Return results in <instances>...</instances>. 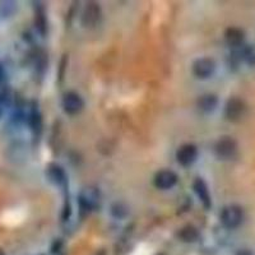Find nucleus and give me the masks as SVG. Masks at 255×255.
I'll return each instance as SVG.
<instances>
[{"label":"nucleus","mask_w":255,"mask_h":255,"mask_svg":"<svg viewBox=\"0 0 255 255\" xmlns=\"http://www.w3.org/2000/svg\"><path fill=\"white\" fill-rule=\"evenodd\" d=\"M243 209L239 206H227L221 212V222L227 229H235L243 222Z\"/></svg>","instance_id":"1"},{"label":"nucleus","mask_w":255,"mask_h":255,"mask_svg":"<svg viewBox=\"0 0 255 255\" xmlns=\"http://www.w3.org/2000/svg\"><path fill=\"white\" fill-rule=\"evenodd\" d=\"M63 108L64 111L69 115H76L83 110L84 102L78 93L68 92L63 97Z\"/></svg>","instance_id":"2"},{"label":"nucleus","mask_w":255,"mask_h":255,"mask_svg":"<svg viewBox=\"0 0 255 255\" xmlns=\"http://www.w3.org/2000/svg\"><path fill=\"white\" fill-rule=\"evenodd\" d=\"M216 153L220 158L222 159H229L231 157L235 156L236 149H238V144L230 136H225L222 139H220L216 144Z\"/></svg>","instance_id":"3"},{"label":"nucleus","mask_w":255,"mask_h":255,"mask_svg":"<svg viewBox=\"0 0 255 255\" xmlns=\"http://www.w3.org/2000/svg\"><path fill=\"white\" fill-rule=\"evenodd\" d=\"M215 61L209 58H200L195 60V63L193 64V73L198 78H208V77H211L215 73Z\"/></svg>","instance_id":"4"},{"label":"nucleus","mask_w":255,"mask_h":255,"mask_svg":"<svg viewBox=\"0 0 255 255\" xmlns=\"http://www.w3.org/2000/svg\"><path fill=\"white\" fill-rule=\"evenodd\" d=\"M99 191L93 188H86L79 194V204L81 208L86 212H90L99 204Z\"/></svg>","instance_id":"5"},{"label":"nucleus","mask_w":255,"mask_h":255,"mask_svg":"<svg viewBox=\"0 0 255 255\" xmlns=\"http://www.w3.org/2000/svg\"><path fill=\"white\" fill-rule=\"evenodd\" d=\"M198 156V149L194 144H184L176 152L177 162L181 166H190Z\"/></svg>","instance_id":"6"},{"label":"nucleus","mask_w":255,"mask_h":255,"mask_svg":"<svg viewBox=\"0 0 255 255\" xmlns=\"http://www.w3.org/2000/svg\"><path fill=\"white\" fill-rule=\"evenodd\" d=\"M176 183L177 175L171 170H161L154 176V185H156V188L162 189V190L172 188Z\"/></svg>","instance_id":"7"},{"label":"nucleus","mask_w":255,"mask_h":255,"mask_svg":"<svg viewBox=\"0 0 255 255\" xmlns=\"http://www.w3.org/2000/svg\"><path fill=\"white\" fill-rule=\"evenodd\" d=\"M245 113V104L239 99L229 100L226 105V116L230 120H239Z\"/></svg>","instance_id":"8"},{"label":"nucleus","mask_w":255,"mask_h":255,"mask_svg":"<svg viewBox=\"0 0 255 255\" xmlns=\"http://www.w3.org/2000/svg\"><path fill=\"white\" fill-rule=\"evenodd\" d=\"M193 188H194L195 193H197V195H198V198L200 199V202L203 203V206L206 207V208H211V204H212L211 194H209L208 186H207L206 181L199 177V179H197L194 181V184H193Z\"/></svg>","instance_id":"9"},{"label":"nucleus","mask_w":255,"mask_h":255,"mask_svg":"<svg viewBox=\"0 0 255 255\" xmlns=\"http://www.w3.org/2000/svg\"><path fill=\"white\" fill-rule=\"evenodd\" d=\"M225 38H226V42L230 46L238 47L244 42L245 33H244L243 29L238 28V27H231L225 33Z\"/></svg>","instance_id":"10"},{"label":"nucleus","mask_w":255,"mask_h":255,"mask_svg":"<svg viewBox=\"0 0 255 255\" xmlns=\"http://www.w3.org/2000/svg\"><path fill=\"white\" fill-rule=\"evenodd\" d=\"M46 174L51 183L56 184V185H63V184H65V180H67L65 179V172H64L63 168L59 165H56V163L49 165Z\"/></svg>","instance_id":"11"},{"label":"nucleus","mask_w":255,"mask_h":255,"mask_svg":"<svg viewBox=\"0 0 255 255\" xmlns=\"http://www.w3.org/2000/svg\"><path fill=\"white\" fill-rule=\"evenodd\" d=\"M100 19V8L96 4L90 3L83 13V23L86 26H93Z\"/></svg>","instance_id":"12"},{"label":"nucleus","mask_w":255,"mask_h":255,"mask_svg":"<svg viewBox=\"0 0 255 255\" xmlns=\"http://www.w3.org/2000/svg\"><path fill=\"white\" fill-rule=\"evenodd\" d=\"M217 102L218 100L215 95H206L203 97H200L199 101H198V106L204 113H211V111H213L216 109Z\"/></svg>","instance_id":"13"},{"label":"nucleus","mask_w":255,"mask_h":255,"mask_svg":"<svg viewBox=\"0 0 255 255\" xmlns=\"http://www.w3.org/2000/svg\"><path fill=\"white\" fill-rule=\"evenodd\" d=\"M179 238L185 243H194L199 238V234H198L197 229H194L193 226H186L179 232Z\"/></svg>","instance_id":"14"},{"label":"nucleus","mask_w":255,"mask_h":255,"mask_svg":"<svg viewBox=\"0 0 255 255\" xmlns=\"http://www.w3.org/2000/svg\"><path fill=\"white\" fill-rule=\"evenodd\" d=\"M243 59L249 64H255V46H248L243 50Z\"/></svg>","instance_id":"15"},{"label":"nucleus","mask_w":255,"mask_h":255,"mask_svg":"<svg viewBox=\"0 0 255 255\" xmlns=\"http://www.w3.org/2000/svg\"><path fill=\"white\" fill-rule=\"evenodd\" d=\"M236 255H253V253L248 249H241L236 253Z\"/></svg>","instance_id":"16"},{"label":"nucleus","mask_w":255,"mask_h":255,"mask_svg":"<svg viewBox=\"0 0 255 255\" xmlns=\"http://www.w3.org/2000/svg\"><path fill=\"white\" fill-rule=\"evenodd\" d=\"M4 77H5V72H4L3 67H1V65H0V82L3 81Z\"/></svg>","instance_id":"17"},{"label":"nucleus","mask_w":255,"mask_h":255,"mask_svg":"<svg viewBox=\"0 0 255 255\" xmlns=\"http://www.w3.org/2000/svg\"><path fill=\"white\" fill-rule=\"evenodd\" d=\"M0 255H5V253L3 252V249H0Z\"/></svg>","instance_id":"18"},{"label":"nucleus","mask_w":255,"mask_h":255,"mask_svg":"<svg viewBox=\"0 0 255 255\" xmlns=\"http://www.w3.org/2000/svg\"><path fill=\"white\" fill-rule=\"evenodd\" d=\"M1 114H3V109H1V105H0V116H1Z\"/></svg>","instance_id":"19"}]
</instances>
